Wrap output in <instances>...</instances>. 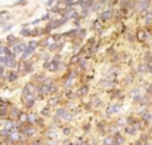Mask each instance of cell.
I'll return each mask as SVG.
<instances>
[{
	"label": "cell",
	"mask_w": 152,
	"mask_h": 145,
	"mask_svg": "<svg viewBox=\"0 0 152 145\" xmlns=\"http://www.w3.org/2000/svg\"><path fill=\"white\" fill-rule=\"evenodd\" d=\"M108 17H110V14H109V12H105V14H102V19H108Z\"/></svg>",
	"instance_id": "6da1fadb"
},
{
	"label": "cell",
	"mask_w": 152,
	"mask_h": 145,
	"mask_svg": "<svg viewBox=\"0 0 152 145\" xmlns=\"http://www.w3.org/2000/svg\"><path fill=\"white\" fill-rule=\"evenodd\" d=\"M16 78H18V77H16V74H11V75H9V79H11V81H15Z\"/></svg>",
	"instance_id": "7a4b0ae2"
},
{
	"label": "cell",
	"mask_w": 152,
	"mask_h": 145,
	"mask_svg": "<svg viewBox=\"0 0 152 145\" xmlns=\"http://www.w3.org/2000/svg\"><path fill=\"white\" fill-rule=\"evenodd\" d=\"M31 32L30 31H27V30H24V31H22V35H30Z\"/></svg>",
	"instance_id": "3957f363"
}]
</instances>
